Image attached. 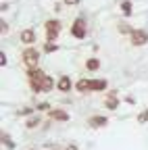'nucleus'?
Segmentation results:
<instances>
[{
	"label": "nucleus",
	"mask_w": 148,
	"mask_h": 150,
	"mask_svg": "<svg viewBox=\"0 0 148 150\" xmlns=\"http://www.w3.org/2000/svg\"><path fill=\"white\" fill-rule=\"evenodd\" d=\"M86 69H88V71H98V69H100V59H96V56L88 59V61H86Z\"/></svg>",
	"instance_id": "14"
},
{
	"label": "nucleus",
	"mask_w": 148,
	"mask_h": 150,
	"mask_svg": "<svg viewBox=\"0 0 148 150\" xmlns=\"http://www.w3.org/2000/svg\"><path fill=\"white\" fill-rule=\"evenodd\" d=\"M75 90H77L79 94H88V92H90V79H88V77H81L79 81H75Z\"/></svg>",
	"instance_id": "13"
},
{
	"label": "nucleus",
	"mask_w": 148,
	"mask_h": 150,
	"mask_svg": "<svg viewBox=\"0 0 148 150\" xmlns=\"http://www.w3.org/2000/svg\"><path fill=\"white\" fill-rule=\"evenodd\" d=\"M19 115H25V117H27V115H33V108H31V106H25V108L19 110Z\"/></svg>",
	"instance_id": "21"
},
{
	"label": "nucleus",
	"mask_w": 148,
	"mask_h": 150,
	"mask_svg": "<svg viewBox=\"0 0 148 150\" xmlns=\"http://www.w3.org/2000/svg\"><path fill=\"white\" fill-rule=\"evenodd\" d=\"M129 44L132 46H144L148 44V31L146 29H134L129 33Z\"/></svg>",
	"instance_id": "4"
},
{
	"label": "nucleus",
	"mask_w": 148,
	"mask_h": 150,
	"mask_svg": "<svg viewBox=\"0 0 148 150\" xmlns=\"http://www.w3.org/2000/svg\"><path fill=\"white\" fill-rule=\"evenodd\" d=\"M48 117L54 119V121H69V119H71L69 112L63 110V108H50V110H48Z\"/></svg>",
	"instance_id": "10"
},
{
	"label": "nucleus",
	"mask_w": 148,
	"mask_h": 150,
	"mask_svg": "<svg viewBox=\"0 0 148 150\" xmlns=\"http://www.w3.org/2000/svg\"><path fill=\"white\" fill-rule=\"evenodd\" d=\"M19 38H21V42H23L25 46H33L35 42H38V35H35V31H33L31 27H27V29H23Z\"/></svg>",
	"instance_id": "7"
},
{
	"label": "nucleus",
	"mask_w": 148,
	"mask_h": 150,
	"mask_svg": "<svg viewBox=\"0 0 148 150\" xmlns=\"http://www.w3.org/2000/svg\"><path fill=\"white\" fill-rule=\"evenodd\" d=\"M44 29H46V42H57V38L61 33V21L59 19H48L44 23Z\"/></svg>",
	"instance_id": "2"
},
{
	"label": "nucleus",
	"mask_w": 148,
	"mask_h": 150,
	"mask_svg": "<svg viewBox=\"0 0 148 150\" xmlns=\"http://www.w3.org/2000/svg\"><path fill=\"white\" fill-rule=\"evenodd\" d=\"M0 140H2V144H6L8 148H15V144L11 142V136H8V134H4V131H2V138H0Z\"/></svg>",
	"instance_id": "19"
},
{
	"label": "nucleus",
	"mask_w": 148,
	"mask_h": 150,
	"mask_svg": "<svg viewBox=\"0 0 148 150\" xmlns=\"http://www.w3.org/2000/svg\"><path fill=\"white\" fill-rule=\"evenodd\" d=\"M108 88V81L106 79H90V92H104Z\"/></svg>",
	"instance_id": "11"
},
{
	"label": "nucleus",
	"mask_w": 148,
	"mask_h": 150,
	"mask_svg": "<svg viewBox=\"0 0 148 150\" xmlns=\"http://www.w3.org/2000/svg\"><path fill=\"white\" fill-rule=\"evenodd\" d=\"M119 104H121V100H119V96H117L115 90H110V92L104 94V108H108V110H117Z\"/></svg>",
	"instance_id": "5"
},
{
	"label": "nucleus",
	"mask_w": 148,
	"mask_h": 150,
	"mask_svg": "<svg viewBox=\"0 0 148 150\" xmlns=\"http://www.w3.org/2000/svg\"><path fill=\"white\" fill-rule=\"evenodd\" d=\"M59 50V44L57 42H44V52L46 54H52V52H57Z\"/></svg>",
	"instance_id": "16"
},
{
	"label": "nucleus",
	"mask_w": 148,
	"mask_h": 150,
	"mask_svg": "<svg viewBox=\"0 0 148 150\" xmlns=\"http://www.w3.org/2000/svg\"><path fill=\"white\" fill-rule=\"evenodd\" d=\"M54 86H57V83H54L52 75H46V77L40 81V90H42V92H50V90H54Z\"/></svg>",
	"instance_id": "12"
},
{
	"label": "nucleus",
	"mask_w": 148,
	"mask_h": 150,
	"mask_svg": "<svg viewBox=\"0 0 148 150\" xmlns=\"http://www.w3.org/2000/svg\"><path fill=\"white\" fill-rule=\"evenodd\" d=\"M88 125L94 127V129L106 127V125H108V117H104V115H92V117H88Z\"/></svg>",
	"instance_id": "8"
},
{
	"label": "nucleus",
	"mask_w": 148,
	"mask_h": 150,
	"mask_svg": "<svg viewBox=\"0 0 148 150\" xmlns=\"http://www.w3.org/2000/svg\"><path fill=\"white\" fill-rule=\"evenodd\" d=\"M146 121H148V108H144L138 115V123H146Z\"/></svg>",
	"instance_id": "20"
},
{
	"label": "nucleus",
	"mask_w": 148,
	"mask_h": 150,
	"mask_svg": "<svg viewBox=\"0 0 148 150\" xmlns=\"http://www.w3.org/2000/svg\"><path fill=\"white\" fill-rule=\"evenodd\" d=\"M29 150H35V148H29Z\"/></svg>",
	"instance_id": "27"
},
{
	"label": "nucleus",
	"mask_w": 148,
	"mask_h": 150,
	"mask_svg": "<svg viewBox=\"0 0 148 150\" xmlns=\"http://www.w3.org/2000/svg\"><path fill=\"white\" fill-rule=\"evenodd\" d=\"M25 75H27V81H40L46 77V73L40 69V67H35V69H25Z\"/></svg>",
	"instance_id": "9"
},
{
	"label": "nucleus",
	"mask_w": 148,
	"mask_h": 150,
	"mask_svg": "<svg viewBox=\"0 0 148 150\" xmlns=\"http://www.w3.org/2000/svg\"><path fill=\"white\" fill-rule=\"evenodd\" d=\"M71 88H75V83L71 81L69 75H61V77L57 79V90H59V92L67 94V92H71Z\"/></svg>",
	"instance_id": "6"
},
{
	"label": "nucleus",
	"mask_w": 148,
	"mask_h": 150,
	"mask_svg": "<svg viewBox=\"0 0 148 150\" xmlns=\"http://www.w3.org/2000/svg\"><path fill=\"white\" fill-rule=\"evenodd\" d=\"M65 150H79V146L77 144H69V146H65Z\"/></svg>",
	"instance_id": "26"
},
{
	"label": "nucleus",
	"mask_w": 148,
	"mask_h": 150,
	"mask_svg": "<svg viewBox=\"0 0 148 150\" xmlns=\"http://www.w3.org/2000/svg\"><path fill=\"white\" fill-rule=\"evenodd\" d=\"M65 4H69V6H73V4H79V0H63Z\"/></svg>",
	"instance_id": "25"
},
{
	"label": "nucleus",
	"mask_w": 148,
	"mask_h": 150,
	"mask_svg": "<svg viewBox=\"0 0 148 150\" xmlns=\"http://www.w3.org/2000/svg\"><path fill=\"white\" fill-rule=\"evenodd\" d=\"M71 35L77 38V40H84L88 35V23L84 17H75V21L71 23Z\"/></svg>",
	"instance_id": "3"
},
{
	"label": "nucleus",
	"mask_w": 148,
	"mask_h": 150,
	"mask_svg": "<svg viewBox=\"0 0 148 150\" xmlns=\"http://www.w3.org/2000/svg\"><path fill=\"white\" fill-rule=\"evenodd\" d=\"M38 110H50V104L48 102H42V104H38Z\"/></svg>",
	"instance_id": "22"
},
{
	"label": "nucleus",
	"mask_w": 148,
	"mask_h": 150,
	"mask_svg": "<svg viewBox=\"0 0 148 150\" xmlns=\"http://www.w3.org/2000/svg\"><path fill=\"white\" fill-rule=\"evenodd\" d=\"M117 31H119V33H132L134 29H132V27H129L127 23H123V21H121V23L117 25Z\"/></svg>",
	"instance_id": "18"
},
{
	"label": "nucleus",
	"mask_w": 148,
	"mask_h": 150,
	"mask_svg": "<svg viewBox=\"0 0 148 150\" xmlns=\"http://www.w3.org/2000/svg\"><path fill=\"white\" fill-rule=\"evenodd\" d=\"M6 65V56H4V52H0V67H4Z\"/></svg>",
	"instance_id": "23"
},
{
	"label": "nucleus",
	"mask_w": 148,
	"mask_h": 150,
	"mask_svg": "<svg viewBox=\"0 0 148 150\" xmlns=\"http://www.w3.org/2000/svg\"><path fill=\"white\" fill-rule=\"evenodd\" d=\"M0 31H2V33H6V31H8V25H6L4 21H2V23H0Z\"/></svg>",
	"instance_id": "24"
},
{
	"label": "nucleus",
	"mask_w": 148,
	"mask_h": 150,
	"mask_svg": "<svg viewBox=\"0 0 148 150\" xmlns=\"http://www.w3.org/2000/svg\"><path fill=\"white\" fill-rule=\"evenodd\" d=\"M121 11H123V15H132V0H123L121 2Z\"/></svg>",
	"instance_id": "17"
},
{
	"label": "nucleus",
	"mask_w": 148,
	"mask_h": 150,
	"mask_svg": "<svg viewBox=\"0 0 148 150\" xmlns=\"http://www.w3.org/2000/svg\"><path fill=\"white\" fill-rule=\"evenodd\" d=\"M38 125H40V117H38V115H31V117L25 121V127H27V129H35Z\"/></svg>",
	"instance_id": "15"
},
{
	"label": "nucleus",
	"mask_w": 148,
	"mask_h": 150,
	"mask_svg": "<svg viewBox=\"0 0 148 150\" xmlns=\"http://www.w3.org/2000/svg\"><path fill=\"white\" fill-rule=\"evenodd\" d=\"M21 63L25 65V69H35L40 65V50L35 46H25L21 52Z\"/></svg>",
	"instance_id": "1"
}]
</instances>
